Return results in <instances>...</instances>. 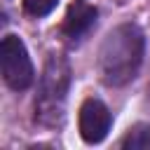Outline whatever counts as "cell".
Masks as SVG:
<instances>
[{
  "mask_svg": "<svg viewBox=\"0 0 150 150\" xmlns=\"http://www.w3.org/2000/svg\"><path fill=\"white\" fill-rule=\"evenodd\" d=\"M0 68H2V80L9 89L23 91L33 84L35 70L33 61L28 56V49L19 35H5L0 42Z\"/></svg>",
  "mask_w": 150,
  "mask_h": 150,
  "instance_id": "3957f363",
  "label": "cell"
},
{
  "mask_svg": "<svg viewBox=\"0 0 150 150\" xmlns=\"http://www.w3.org/2000/svg\"><path fill=\"white\" fill-rule=\"evenodd\" d=\"M70 63L66 56L52 54L40 75L35 96V120L45 127H59L66 115V101L70 89Z\"/></svg>",
  "mask_w": 150,
  "mask_h": 150,
  "instance_id": "7a4b0ae2",
  "label": "cell"
},
{
  "mask_svg": "<svg viewBox=\"0 0 150 150\" xmlns=\"http://www.w3.org/2000/svg\"><path fill=\"white\" fill-rule=\"evenodd\" d=\"M21 5L30 16H47L59 5V0H21Z\"/></svg>",
  "mask_w": 150,
  "mask_h": 150,
  "instance_id": "52a82bcc",
  "label": "cell"
},
{
  "mask_svg": "<svg viewBox=\"0 0 150 150\" xmlns=\"http://www.w3.org/2000/svg\"><path fill=\"white\" fill-rule=\"evenodd\" d=\"M112 127V115L108 110V105L98 98H87L80 105V115H77V129L84 143H101L108 131Z\"/></svg>",
  "mask_w": 150,
  "mask_h": 150,
  "instance_id": "277c9868",
  "label": "cell"
},
{
  "mask_svg": "<svg viewBox=\"0 0 150 150\" xmlns=\"http://www.w3.org/2000/svg\"><path fill=\"white\" fill-rule=\"evenodd\" d=\"M96 7L89 2V0H75L68 12H66V19H63V35L70 40V42H77L82 40L89 28L96 23Z\"/></svg>",
  "mask_w": 150,
  "mask_h": 150,
  "instance_id": "5b68a950",
  "label": "cell"
},
{
  "mask_svg": "<svg viewBox=\"0 0 150 150\" xmlns=\"http://www.w3.org/2000/svg\"><path fill=\"white\" fill-rule=\"evenodd\" d=\"M124 150H150V124H136L120 143Z\"/></svg>",
  "mask_w": 150,
  "mask_h": 150,
  "instance_id": "8992f818",
  "label": "cell"
},
{
  "mask_svg": "<svg viewBox=\"0 0 150 150\" xmlns=\"http://www.w3.org/2000/svg\"><path fill=\"white\" fill-rule=\"evenodd\" d=\"M145 56V33L136 23L115 26L98 49V73L108 87L129 84Z\"/></svg>",
  "mask_w": 150,
  "mask_h": 150,
  "instance_id": "6da1fadb",
  "label": "cell"
}]
</instances>
